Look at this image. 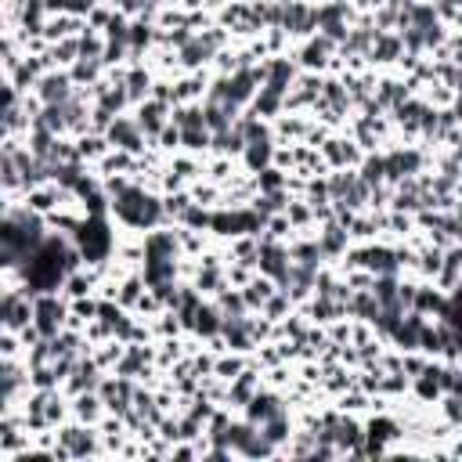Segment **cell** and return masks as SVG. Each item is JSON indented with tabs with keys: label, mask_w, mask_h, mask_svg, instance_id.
Wrapping results in <instances>:
<instances>
[{
	"label": "cell",
	"mask_w": 462,
	"mask_h": 462,
	"mask_svg": "<svg viewBox=\"0 0 462 462\" xmlns=\"http://www.w3.org/2000/svg\"><path fill=\"white\" fill-rule=\"evenodd\" d=\"M116 213L123 221H130V224H156L159 221V206H156V199H148V195H141V192H123L116 202Z\"/></svg>",
	"instance_id": "cell-1"
},
{
	"label": "cell",
	"mask_w": 462,
	"mask_h": 462,
	"mask_svg": "<svg viewBox=\"0 0 462 462\" xmlns=\"http://www.w3.org/2000/svg\"><path fill=\"white\" fill-rule=\"evenodd\" d=\"M80 242H83V253H87L90 260H98V257L109 250V231H105V224H102V221L83 224V228H80Z\"/></svg>",
	"instance_id": "cell-2"
},
{
	"label": "cell",
	"mask_w": 462,
	"mask_h": 462,
	"mask_svg": "<svg viewBox=\"0 0 462 462\" xmlns=\"http://www.w3.org/2000/svg\"><path fill=\"white\" fill-rule=\"evenodd\" d=\"M37 318H40V322H37V325H40V332H44V336H51V332L61 325V307H58L54 300H40V303H37Z\"/></svg>",
	"instance_id": "cell-3"
},
{
	"label": "cell",
	"mask_w": 462,
	"mask_h": 462,
	"mask_svg": "<svg viewBox=\"0 0 462 462\" xmlns=\"http://www.w3.org/2000/svg\"><path fill=\"white\" fill-rule=\"evenodd\" d=\"M282 260H286V253L279 250V245H264V250H260V267L267 274H274V279H286V274H289V267Z\"/></svg>",
	"instance_id": "cell-4"
},
{
	"label": "cell",
	"mask_w": 462,
	"mask_h": 462,
	"mask_svg": "<svg viewBox=\"0 0 462 462\" xmlns=\"http://www.w3.org/2000/svg\"><path fill=\"white\" fill-rule=\"evenodd\" d=\"M112 141L116 145H123V148H141V138H138V130H134V123H127V119H119L116 127H112Z\"/></svg>",
	"instance_id": "cell-5"
},
{
	"label": "cell",
	"mask_w": 462,
	"mask_h": 462,
	"mask_svg": "<svg viewBox=\"0 0 462 462\" xmlns=\"http://www.w3.org/2000/svg\"><path fill=\"white\" fill-rule=\"evenodd\" d=\"M44 98H47L51 105H66V102H69V80L51 76V80L44 83Z\"/></svg>",
	"instance_id": "cell-6"
},
{
	"label": "cell",
	"mask_w": 462,
	"mask_h": 462,
	"mask_svg": "<svg viewBox=\"0 0 462 462\" xmlns=\"http://www.w3.org/2000/svg\"><path fill=\"white\" fill-rule=\"evenodd\" d=\"M289 76H293V69L286 66V61H274V66H271V83H267V90H274V95H282Z\"/></svg>",
	"instance_id": "cell-7"
},
{
	"label": "cell",
	"mask_w": 462,
	"mask_h": 462,
	"mask_svg": "<svg viewBox=\"0 0 462 462\" xmlns=\"http://www.w3.org/2000/svg\"><path fill=\"white\" fill-rule=\"evenodd\" d=\"M365 264L372 267V271H383V274H394V257L387 250H372V253H365Z\"/></svg>",
	"instance_id": "cell-8"
},
{
	"label": "cell",
	"mask_w": 462,
	"mask_h": 462,
	"mask_svg": "<svg viewBox=\"0 0 462 462\" xmlns=\"http://www.w3.org/2000/svg\"><path fill=\"white\" fill-rule=\"evenodd\" d=\"M250 415L253 419H274V415H279V408H274V397H253V408H250Z\"/></svg>",
	"instance_id": "cell-9"
},
{
	"label": "cell",
	"mask_w": 462,
	"mask_h": 462,
	"mask_svg": "<svg viewBox=\"0 0 462 462\" xmlns=\"http://www.w3.org/2000/svg\"><path fill=\"white\" fill-rule=\"evenodd\" d=\"M344 238H347V231H340V228H325L322 250H325V253H340V250H344Z\"/></svg>",
	"instance_id": "cell-10"
},
{
	"label": "cell",
	"mask_w": 462,
	"mask_h": 462,
	"mask_svg": "<svg viewBox=\"0 0 462 462\" xmlns=\"http://www.w3.org/2000/svg\"><path fill=\"white\" fill-rule=\"evenodd\" d=\"M264 437H267L271 444L286 437V419H282V412H279V415H274V419H271V426H267V434H264Z\"/></svg>",
	"instance_id": "cell-11"
},
{
	"label": "cell",
	"mask_w": 462,
	"mask_h": 462,
	"mask_svg": "<svg viewBox=\"0 0 462 462\" xmlns=\"http://www.w3.org/2000/svg\"><path fill=\"white\" fill-rule=\"evenodd\" d=\"M267 296H271V286H267V282H253L250 293H245V300H250V303H264Z\"/></svg>",
	"instance_id": "cell-12"
},
{
	"label": "cell",
	"mask_w": 462,
	"mask_h": 462,
	"mask_svg": "<svg viewBox=\"0 0 462 462\" xmlns=\"http://www.w3.org/2000/svg\"><path fill=\"white\" fill-rule=\"evenodd\" d=\"M159 105H148V109H141V123H145V127L148 130H159Z\"/></svg>",
	"instance_id": "cell-13"
},
{
	"label": "cell",
	"mask_w": 462,
	"mask_h": 462,
	"mask_svg": "<svg viewBox=\"0 0 462 462\" xmlns=\"http://www.w3.org/2000/svg\"><path fill=\"white\" fill-rule=\"evenodd\" d=\"M264 159H267V141H264V138H257V141H253V148H250V163H253V166H260Z\"/></svg>",
	"instance_id": "cell-14"
},
{
	"label": "cell",
	"mask_w": 462,
	"mask_h": 462,
	"mask_svg": "<svg viewBox=\"0 0 462 462\" xmlns=\"http://www.w3.org/2000/svg\"><path fill=\"white\" fill-rule=\"evenodd\" d=\"M213 318H217L213 311H199V315H195V325H199L202 332H213V329H217V322H213Z\"/></svg>",
	"instance_id": "cell-15"
},
{
	"label": "cell",
	"mask_w": 462,
	"mask_h": 462,
	"mask_svg": "<svg viewBox=\"0 0 462 462\" xmlns=\"http://www.w3.org/2000/svg\"><path fill=\"white\" fill-rule=\"evenodd\" d=\"M322 51H325V44H311V47H307V66H322Z\"/></svg>",
	"instance_id": "cell-16"
},
{
	"label": "cell",
	"mask_w": 462,
	"mask_h": 462,
	"mask_svg": "<svg viewBox=\"0 0 462 462\" xmlns=\"http://www.w3.org/2000/svg\"><path fill=\"white\" fill-rule=\"evenodd\" d=\"M145 87H148V80H145L141 73H134V76H130V95L138 98V95H141V90H145Z\"/></svg>",
	"instance_id": "cell-17"
}]
</instances>
